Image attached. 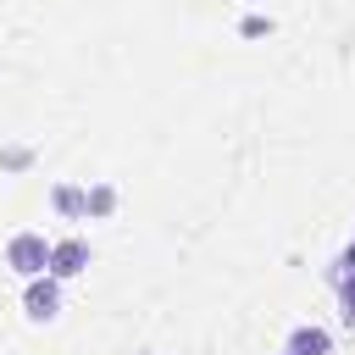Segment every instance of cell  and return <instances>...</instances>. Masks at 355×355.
I'll return each instance as SVG.
<instances>
[{
  "label": "cell",
  "instance_id": "cell-3",
  "mask_svg": "<svg viewBox=\"0 0 355 355\" xmlns=\"http://www.w3.org/2000/svg\"><path fill=\"white\" fill-rule=\"evenodd\" d=\"M55 283H67V277H78V272H89V244L83 239H55L50 244V266H44Z\"/></svg>",
  "mask_w": 355,
  "mask_h": 355
},
{
  "label": "cell",
  "instance_id": "cell-1",
  "mask_svg": "<svg viewBox=\"0 0 355 355\" xmlns=\"http://www.w3.org/2000/svg\"><path fill=\"white\" fill-rule=\"evenodd\" d=\"M6 266H11L17 277H44V266H50V239H44V233H11Z\"/></svg>",
  "mask_w": 355,
  "mask_h": 355
},
{
  "label": "cell",
  "instance_id": "cell-2",
  "mask_svg": "<svg viewBox=\"0 0 355 355\" xmlns=\"http://www.w3.org/2000/svg\"><path fill=\"white\" fill-rule=\"evenodd\" d=\"M22 311L33 316V322H55L61 316V283L44 272V277H28V288H22Z\"/></svg>",
  "mask_w": 355,
  "mask_h": 355
},
{
  "label": "cell",
  "instance_id": "cell-9",
  "mask_svg": "<svg viewBox=\"0 0 355 355\" xmlns=\"http://www.w3.org/2000/svg\"><path fill=\"white\" fill-rule=\"evenodd\" d=\"M283 355H288V349H283Z\"/></svg>",
  "mask_w": 355,
  "mask_h": 355
},
{
  "label": "cell",
  "instance_id": "cell-6",
  "mask_svg": "<svg viewBox=\"0 0 355 355\" xmlns=\"http://www.w3.org/2000/svg\"><path fill=\"white\" fill-rule=\"evenodd\" d=\"M83 205H89V216H111L116 211V189L111 183H89L83 189Z\"/></svg>",
  "mask_w": 355,
  "mask_h": 355
},
{
  "label": "cell",
  "instance_id": "cell-4",
  "mask_svg": "<svg viewBox=\"0 0 355 355\" xmlns=\"http://www.w3.org/2000/svg\"><path fill=\"white\" fill-rule=\"evenodd\" d=\"M288 355H333V333L316 327V322H305V327L288 333Z\"/></svg>",
  "mask_w": 355,
  "mask_h": 355
},
{
  "label": "cell",
  "instance_id": "cell-5",
  "mask_svg": "<svg viewBox=\"0 0 355 355\" xmlns=\"http://www.w3.org/2000/svg\"><path fill=\"white\" fill-rule=\"evenodd\" d=\"M50 205H55L61 216H89V205H83V189H78V183H55V189H50Z\"/></svg>",
  "mask_w": 355,
  "mask_h": 355
},
{
  "label": "cell",
  "instance_id": "cell-7",
  "mask_svg": "<svg viewBox=\"0 0 355 355\" xmlns=\"http://www.w3.org/2000/svg\"><path fill=\"white\" fill-rule=\"evenodd\" d=\"M333 288H338V305H344V322L355 327V272H344V277H333Z\"/></svg>",
  "mask_w": 355,
  "mask_h": 355
},
{
  "label": "cell",
  "instance_id": "cell-8",
  "mask_svg": "<svg viewBox=\"0 0 355 355\" xmlns=\"http://www.w3.org/2000/svg\"><path fill=\"white\" fill-rule=\"evenodd\" d=\"M344 272H355V239L338 250V261H333V272H327V277H344Z\"/></svg>",
  "mask_w": 355,
  "mask_h": 355
}]
</instances>
